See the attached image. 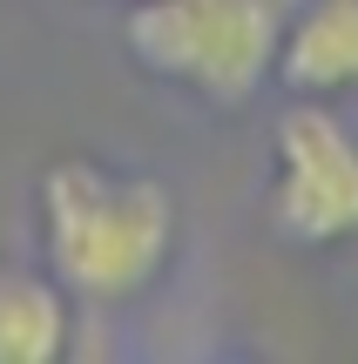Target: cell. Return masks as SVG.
<instances>
[{
	"mask_svg": "<svg viewBox=\"0 0 358 364\" xmlns=\"http://www.w3.org/2000/svg\"><path fill=\"white\" fill-rule=\"evenodd\" d=\"M41 263L75 304L142 297L176 257V189L102 156H61L34 182Z\"/></svg>",
	"mask_w": 358,
	"mask_h": 364,
	"instance_id": "obj_1",
	"label": "cell"
},
{
	"mask_svg": "<svg viewBox=\"0 0 358 364\" xmlns=\"http://www.w3.org/2000/svg\"><path fill=\"white\" fill-rule=\"evenodd\" d=\"M122 41L142 75L210 108H243L278 68L284 0H129Z\"/></svg>",
	"mask_w": 358,
	"mask_h": 364,
	"instance_id": "obj_2",
	"label": "cell"
},
{
	"mask_svg": "<svg viewBox=\"0 0 358 364\" xmlns=\"http://www.w3.org/2000/svg\"><path fill=\"white\" fill-rule=\"evenodd\" d=\"M270 230L298 250H332L358 236V135L325 95H298L270 135Z\"/></svg>",
	"mask_w": 358,
	"mask_h": 364,
	"instance_id": "obj_3",
	"label": "cell"
},
{
	"mask_svg": "<svg viewBox=\"0 0 358 364\" xmlns=\"http://www.w3.org/2000/svg\"><path fill=\"white\" fill-rule=\"evenodd\" d=\"M291 95H352L358 88V0H305L284 14L278 68Z\"/></svg>",
	"mask_w": 358,
	"mask_h": 364,
	"instance_id": "obj_4",
	"label": "cell"
},
{
	"mask_svg": "<svg viewBox=\"0 0 358 364\" xmlns=\"http://www.w3.org/2000/svg\"><path fill=\"white\" fill-rule=\"evenodd\" d=\"M75 338V297L48 263H0V364H54Z\"/></svg>",
	"mask_w": 358,
	"mask_h": 364,
	"instance_id": "obj_5",
	"label": "cell"
}]
</instances>
